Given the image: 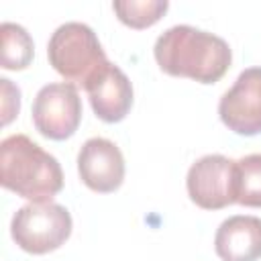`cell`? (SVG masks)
<instances>
[{"instance_id":"4","label":"cell","mask_w":261,"mask_h":261,"mask_svg":"<svg viewBox=\"0 0 261 261\" xmlns=\"http://www.w3.org/2000/svg\"><path fill=\"white\" fill-rule=\"evenodd\" d=\"M10 232L22 251L45 255L69 239L71 214L55 202H31L14 212Z\"/></svg>"},{"instance_id":"1","label":"cell","mask_w":261,"mask_h":261,"mask_svg":"<svg viewBox=\"0 0 261 261\" xmlns=\"http://www.w3.org/2000/svg\"><path fill=\"white\" fill-rule=\"evenodd\" d=\"M153 55L167 75L198 84H216L232 61L230 47L222 37L190 24H175L159 35Z\"/></svg>"},{"instance_id":"2","label":"cell","mask_w":261,"mask_h":261,"mask_svg":"<svg viewBox=\"0 0 261 261\" xmlns=\"http://www.w3.org/2000/svg\"><path fill=\"white\" fill-rule=\"evenodd\" d=\"M0 184L24 200L51 202L63 188V171L27 135H10L0 143Z\"/></svg>"},{"instance_id":"10","label":"cell","mask_w":261,"mask_h":261,"mask_svg":"<svg viewBox=\"0 0 261 261\" xmlns=\"http://www.w3.org/2000/svg\"><path fill=\"white\" fill-rule=\"evenodd\" d=\"M214 249L222 261L261 259V218L237 214L222 220L214 234Z\"/></svg>"},{"instance_id":"12","label":"cell","mask_w":261,"mask_h":261,"mask_svg":"<svg viewBox=\"0 0 261 261\" xmlns=\"http://www.w3.org/2000/svg\"><path fill=\"white\" fill-rule=\"evenodd\" d=\"M169 8L167 0H116L112 2V10L118 20L130 29H147L153 27Z\"/></svg>"},{"instance_id":"5","label":"cell","mask_w":261,"mask_h":261,"mask_svg":"<svg viewBox=\"0 0 261 261\" xmlns=\"http://www.w3.org/2000/svg\"><path fill=\"white\" fill-rule=\"evenodd\" d=\"M190 200L204 210H220L237 202V161L224 155H204L188 169Z\"/></svg>"},{"instance_id":"11","label":"cell","mask_w":261,"mask_h":261,"mask_svg":"<svg viewBox=\"0 0 261 261\" xmlns=\"http://www.w3.org/2000/svg\"><path fill=\"white\" fill-rule=\"evenodd\" d=\"M0 39H2V55H0L2 67L12 71L27 69L35 53V45L27 29L14 22H2Z\"/></svg>"},{"instance_id":"9","label":"cell","mask_w":261,"mask_h":261,"mask_svg":"<svg viewBox=\"0 0 261 261\" xmlns=\"http://www.w3.org/2000/svg\"><path fill=\"white\" fill-rule=\"evenodd\" d=\"M86 92L94 114L110 124L120 122L133 106L130 80L118 65L110 61L86 84Z\"/></svg>"},{"instance_id":"8","label":"cell","mask_w":261,"mask_h":261,"mask_svg":"<svg viewBox=\"0 0 261 261\" xmlns=\"http://www.w3.org/2000/svg\"><path fill=\"white\" fill-rule=\"evenodd\" d=\"M77 171L92 192L110 194L124 181V157L112 141L92 137L77 153Z\"/></svg>"},{"instance_id":"6","label":"cell","mask_w":261,"mask_h":261,"mask_svg":"<svg viewBox=\"0 0 261 261\" xmlns=\"http://www.w3.org/2000/svg\"><path fill=\"white\" fill-rule=\"evenodd\" d=\"M82 122V100L73 84H47L33 102V124L51 141L69 139Z\"/></svg>"},{"instance_id":"3","label":"cell","mask_w":261,"mask_h":261,"mask_svg":"<svg viewBox=\"0 0 261 261\" xmlns=\"http://www.w3.org/2000/svg\"><path fill=\"white\" fill-rule=\"evenodd\" d=\"M51 67L69 84H86L108 63L96 33L84 22H65L47 43Z\"/></svg>"},{"instance_id":"14","label":"cell","mask_w":261,"mask_h":261,"mask_svg":"<svg viewBox=\"0 0 261 261\" xmlns=\"http://www.w3.org/2000/svg\"><path fill=\"white\" fill-rule=\"evenodd\" d=\"M0 86H2V124L6 126L14 116H18V110H20V90H18V86H14L6 77L0 80Z\"/></svg>"},{"instance_id":"7","label":"cell","mask_w":261,"mask_h":261,"mask_svg":"<svg viewBox=\"0 0 261 261\" xmlns=\"http://www.w3.org/2000/svg\"><path fill=\"white\" fill-rule=\"evenodd\" d=\"M218 114L224 126L237 135H261V67L241 71L232 88L222 94Z\"/></svg>"},{"instance_id":"13","label":"cell","mask_w":261,"mask_h":261,"mask_svg":"<svg viewBox=\"0 0 261 261\" xmlns=\"http://www.w3.org/2000/svg\"><path fill=\"white\" fill-rule=\"evenodd\" d=\"M237 204L261 208V153L237 161Z\"/></svg>"}]
</instances>
